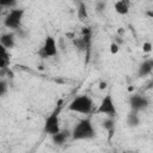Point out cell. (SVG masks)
Segmentation results:
<instances>
[{
  "label": "cell",
  "mask_w": 153,
  "mask_h": 153,
  "mask_svg": "<svg viewBox=\"0 0 153 153\" xmlns=\"http://www.w3.org/2000/svg\"><path fill=\"white\" fill-rule=\"evenodd\" d=\"M102 127H103L105 130H108V131L111 133V131L115 129V120H114V117L106 116V118L102 122Z\"/></svg>",
  "instance_id": "cell-14"
},
{
  "label": "cell",
  "mask_w": 153,
  "mask_h": 153,
  "mask_svg": "<svg viewBox=\"0 0 153 153\" xmlns=\"http://www.w3.org/2000/svg\"><path fill=\"white\" fill-rule=\"evenodd\" d=\"M123 2H126V4H128L129 6H130V0H122Z\"/></svg>",
  "instance_id": "cell-23"
},
{
  "label": "cell",
  "mask_w": 153,
  "mask_h": 153,
  "mask_svg": "<svg viewBox=\"0 0 153 153\" xmlns=\"http://www.w3.org/2000/svg\"><path fill=\"white\" fill-rule=\"evenodd\" d=\"M62 110V100H59L56 108L51 111V114L45 118L44 122V133L49 135H54L60 131V112Z\"/></svg>",
  "instance_id": "cell-2"
},
{
  "label": "cell",
  "mask_w": 153,
  "mask_h": 153,
  "mask_svg": "<svg viewBox=\"0 0 153 153\" xmlns=\"http://www.w3.org/2000/svg\"><path fill=\"white\" fill-rule=\"evenodd\" d=\"M68 109L73 112H79V114H84V115H88L91 114L92 109H93V102L92 99L86 96V94H81L75 97L68 105Z\"/></svg>",
  "instance_id": "cell-3"
},
{
  "label": "cell",
  "mask_w": 153,
  "mask_h": 153,
  "mask_svg": "<svg viewBox=\"0 0 153 153\" xmlns=\"http://www.w3.org/2000/svg\"><path fill=\"white\" fill-rule=\"evenodd\" d=\"M68 137H72V131H69V130H67V129L60 130V131H57L56 134L51 135L53 142H54L55 145H57V146L63 145V143L68 140Z\"/></svg>",
  "instance_id": "cell-9"
},
{
  "label": "cell",
  "mask_w": 153,
  "mask_h": 153,
  "mask_svg": "<svg viewBox=\"0 0 153 153\" xmlns=\"http://www.w3.org/2000/svg\"><path fill=\"white\" fill-rule=\"evenodd\" d=\"M96 136L93 124L90 118H82L80 120L72 129V140L79 141V140H90Z\"/></svg>",
  "instance_id": "cell-1"
},
{
  "label": "cell",
  "mask_w": 153,
  "mask_h": 153,
  "mask_svg": "<svg viewBox=\"0 0 153 153\" xmlns=\"http://www.w3.org/2000/svg\"><path fill=\"white\" fill-rule=\"evenodd\" d=\"M147 14H148L149 17H152V18H153V11H148V12H147Z\"/></svg>",
  "instance_id": "cell-22"
},
{
  "label": "cell",
  "mask_w": 153,
  "mask_h": 153,
  "mask_svg": "<svg viewBox=\"0 0 153 153\" xmlns=\"http://www.w3.org/2000/svg\"><path fill=\"white\" fill-rule=\"evenodd\" d=\"M139 111H135V110H130L129 114L127 115V124L128 127L130 128H136L139 127L140 124V117L137 115Z\"/></svg>",
  "instance_id": "cell-11"
},
{
  "label": "cell",
  "mask_w": 153,
  "mask_h": 153,
  "mask_svg": "<svg viewBox=\"0 0 153 153\" xmlns=\"http://www.w3.org/2000/svg\"><path fill=\"white\" fill-rule=\"evenodd\" d=\"M8 90V86H7V81L6 80H1L0 81V96H5L6 92Z\"/></svg>",
  "instance_id": "cell-17"
},
{
  "label": "cell",
  "mask_w": 153,
  "mask_h": 153,
  "mask_svg": "<svg viewBox=\"0 0 153 153\" xmlns=\"http://www.w3.org/2000/svg\"><path fill=\"white\" fill-rule=\"evenodd\" d=\"M14 35L12 32H7V33H2L1 37H0V43L2 47H5L6 49H12L16 44V41H14Z\"/></svg>",
  "instance_id": "cell-10"
},
{
  "label": "cell",
  "mask_w": 153,
  "mask_h": 153,
  "mask_svg": "<svg viewBox=\"0 0 153 153\" xmlns=\"http://www.w3.org/2000/svg\"><path fill=\"white\" fill-rule=\"evenodd\" d=\"M110 51H111V54H116V53H118V43L112 42V43L110 44Z\"/></svg>",
  "instance_id": "cell-19"
},
{
  "label": "cell",
  "mask_w": 153,
  "mask_h": 153,
  "mask_svg": "<svg viewBox=\"0 0 153 153\" xmlns=\"http://www.w3.org/2000/svg\"><path fill=\"white\" fill-rule=\"evenodd\" d=\"M129 5L123 2L122 0H118L115 2V11L118 13V14H127L129 12Z\"/></svg>",
  "instance_id": "cell-13"
},
{
  "label": "cell",
  "mask_w": 153,
  "mask_h": 153,
  "mask_svg": "<svg viewBox=\"0 0 153 153\" xmlns=\"http://www.w3.org/2000/svg\"><path fill=\"white\" fill-rule=\"evenodd\" d=\"M153 72V59H146L143 60L137 68V76L143 78Z\"/></svg>",
  "instance_id": "cell-8"
},
{
  "label": "cell",
  "mask_w": 153,
  "mask_h": 153,
  "mask_svg": "<svg viewBox=\"0 0 153 153\" xmlns=\"http://www.w3.org/2000/svg\"><path fill=\"white\" fill-rule=\"evenodd\" d=\"M78 17H79V19H81V20H85V19H87V17H88L86 5H85L82 1L79 4V7H78Z\"/></svg>",
  "instance_id": "cell-15"
},
{
  "label": "cell",
  "mask_w": 153,
  "mask_h": 153,
  "mask_svg": "<svg viewBox=\"0 0 153 153\" xmlns=\"http://www.w3.org/2000/svg\"><path fill=\"white\" fill-rule=\"evenodd\" d=\"M24 17L23 8H16L8 12V14L4 19V25L11 30H18L22 26V20Z\"/></svg>",
  "instance_id": "cell-4"
},
{
  "label": "cell",
  "mask_w": 153,
  "mask_h": 153,
  "mask_svg": "<svg viewBox=\"0 0 153 153\" xmlns=\"http://www.w3.org/2000/svg\"><path fill=\"white\" fill-rule=\"evenodd\" d=\"M129 105L131 110L141 111V110H145L149 105V102L142 94H131L129 97Z\"/></svg>",
  "instance_id": "cell-7"
},
{
  "label": "cell",
  "mask_w": 153,
  "mask_h": 153,
  "mask_svg": "<svg viewBox=\"0 0 153 153\" xmlns=\"http://www.w3.org/2000/svg\"><path fill=\"white\" fill-rule=\"evenodd\" d=\"M105 7H106V4H105V1H98L97 4H96V10L100 13L103 10H105Z\"/></svg>",
  "instance_id": "cell-18"
},
{
  "label": "cell",
  "mask_w": 153,
  "mask_h": 153,
  "mask_svg": "<svg viewBox=\"0 0 153 153\" xmlns=\"http://www.w3.org/2000/svg\"><path fill=\"white\" fill-rule=\"evenodd\" d=\"M17 0H0V6L1 7H13L16 6Z\"/></svg>",
  "instance_id": "cell-16"
},
{
  "label": "cell",
  "mask_w": 153,
  "mask_h": 153,
  "mask_svg": "<svg viewBox=\"0 0 153 153\" xmlns=\"http://www.w3.org/2000/svg\"><path fill=\"white\" fill-rule=\"evenodd\" d=\"M142 50H143V53H149L152 50V44L149 42H145L142 45Z\"/></svg>",
  "instance_id": "cell-20"
},
{
  "label": "cell",
  "mask_w": 153,
  "mask_h": 153,
  "mask_svg": "<svg viewBox=\"0 0 153 153\" xmlns=\"http://www.w3.org/2000/svg\"><path fill=\"white\" fill-rule=\"evenodd\" d=\"M10 66V54L7 53V49L1 45V56H0V68L6 69Z\"/></svg>",
  "instance_id": "cell-12"
},
{
  "label": "cell",
  "mask_w": 153,
  "mask_h": 153,
  "mask_svg": "<svg viewBox=\"0 0 153 153\" xmlns=\"http://www.w3.org/2000/svg\"><path fill=\"white\" fill-rule=\"evenodd\" d=\"M57 54V48H56V42L54 39V37L48 36L44 39V43L42 45V48L38 50V55L42 59H48V57H53Z\"/></svg>",
  "instance_id": "cell-6"
},
{
  "label": "cell",
  "mask_w": 153,
  "mask_h": 153,
  "mask_svg": "<svg viewBox=\"0 0 153 153\" xmlns=\"http://www.w3.org/2000/svg\"><path fill=\"white\" fill-rule=\"evenodd\" d=\"M97 114H103V115H106L109 117H115L117 115V110H116L115 103H114L110 93H108L102 99V102L97 109Z\"/></svg>",
  "instance_id": "cell-5"
},
{
  "label": "cell",
  "mask_w": 153,
  "mask_h": 153,
  "mask_svg": "<svg viewBox=\"0 0 153 153\" xmlns=\"http://www.w3.org/2000/svg\"><path fill=\"white\" fill-rule=\"evenodd\" d=\"M105 87H106V82H104V81H102V82L99 84V88H100V90H104Z\"/></svg>",
  "instance_id": "cell-21"
}]
</instances>
